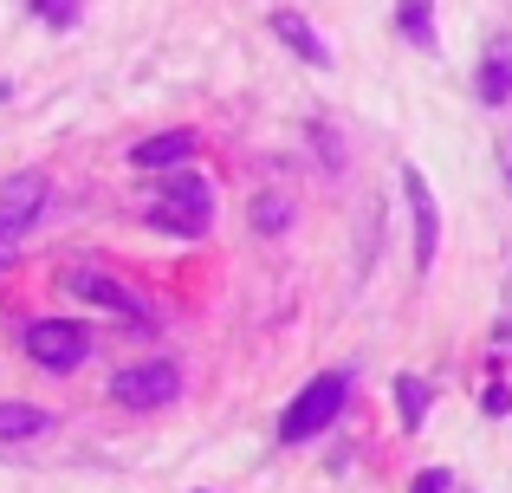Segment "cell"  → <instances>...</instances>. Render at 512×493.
<instances>
[{"label": "cell", "mask_w": 512, "mask_h": 493, "mask_svg": "<svg viewBox=\"0 0 512 493\" xmlns=\"http://www.w3.org/2000/svg\"><path fill=\"white\" fill-rule=\"evenodd\" d=\"M208 221H214V182L195 176L188 163L182 169H163V195H156V208H150V228L182 234V241H201Z\"/></svg>", "instance_id": "obj_1"}, {"label": "cell", "mask_w": 512, "mask_h": 493, "mask_svg": "<svg viewBox=\"0 0 512 493\" xmlns=\"http://www.w3.org/2000/svg\"><path fill=\"white\" fill-rule=\"evenodd\" d=\"M344 396H350V377H344V370L312 377L299 396H292V409L279 416V442H312V435H325L331 422L344 416Z\"/></svg>", "instance_id": "obj_2"}, {"label": "cell", "mask_w": 512, "mask_h": 493, "mask_svg": "<svg viewBox=\"0 0 512 493\" xmlns=\"http://www.w3.org/2000/svg\"><path fill=\"white\" fill-rule=\"evenodd\" d=\"M26 357H33L39 370H78L91 357V331L78 325V318H39V325H26Z\"/></svg>", "instance_id": "obj_3"}, {"label": "cell", "mask_w": 512, "mask_h": 493, "mask_svg": "<svg viewBox=\"0 0 512 493\" xmlns=\"http://www.w3.org/2000/svg\"><path fill=\"white\" fill-rule=\"evenodd\" d=\"M182 396V370L163 364V357H150V364H130V370H117L111 377V403H124V409H163Z\"/></svg>", "instance_id": "obj_4"}, {"label": "cell", "mask_w": 512, "mask_h": 493, "mask_svg": "<svg viewBox=\"0 0 512 493\" xmlns=\"http://www.w3.org/2000/svg\"><path fill=\"white\" fill-rule=\"evenodd\" d=\"M46 202H52L46 176H39V169H13V176L0 182V241H20V234L46 215Z\"/></svg>", "instance_id": "obj_5"}, {"label": "cell", "mask_w": 512, "mask_h": 493, "mask_svg": "<svg viewBox=\"0 0 512 493\" xmlns=\"http://www.w3.org/2000/svg\"><path fill=\"white\" fill-rule=\"evenodd\" d=\"M65 292L104 305V312H124L130 325H150V299H137V292H130L117 273H104V266H72V273H65Z\"/></svg>", "instance_id": "obj_6"}, {"label": "cell", "mask_w": 512, "mask_h": 493, "mask_svg": "<svg viewBox=\"0 0 512 493\" xmlns=\"http://www.w3.org/2000/svg\"><path fill=\"white\" fill-rule=\"evenodd\" d=\"M402 195H409V215H415V273H428V266H435V247H441L435 189L422 182V169H402Z\"/></svg>", "instance_id": "obj_7"}, {"label": "cell", "mask_w": 512, "mask_h": 493, "mask_svg": "<svg viewBox=\"0 0 512 493\" xmlns=\"http://www.w3.org/2000/svg\"><path fill=\"white\" fill-rule=\"evenodd\" d=\"M188 156H195V137H188V130H163V137H143L137 150H130V163L137 169H182Z\"/></svg>", "instance_id": "obj_8"}, {"label": "cell", "mask_w": 512, "mask_h": 493, "mask_svg": "<svg viewBox=\"0 0 512 493\" xmlns=\"http://www.w3.org/2000/svg\"><path fill=\"white\" fill-rule=\"evenodd\" d=\"M480 104H512V46H493L480 59V78H474Z\"/></svg>", "instance_id": "obj_9"}, {"label": "cell", "mask_w": 512, "mask_h": 493, "mask_svg": "<svg viewBox=\"0 0 512 493\" xmlns=\"http://www.w3.org/2000/svg\"><path fill=\"white\" fill-rule=\"evenodd\" d=\"M52 429V409L39 403H0V442H33Z\"/></svg>", "instance_id": "obj_10"}, {"label": "cell", "mask_w": 512, "mask_h": 493, "mask_svg": "<svg viewBox=\"0 0 512 493\" xmlns=\"http://www.w3.org/2000/svg\"><path fill=\"white\" fill-rule=\"evenodd\" d=\"M273 33H279V39H286V46H292V52H299V59H305V65H331V52H325V39H318V33H312V26H305V20H299V13H273Z\"/></svg>", "instance_id": "obj_11"}, {"label": "cell", "mask_w": 512, "mask_h": 493, "mask_svg": "<svg viewBox=\"0 0 512 493\" xmlns=\"http://www.w3.org/2000/svg\"><path fill=\"white\" fill-rule=\"evenodd\" d=\"M396 26H402V39H409V46L435 52V0H402V7H396Z\"/></svg>", "instance_id": "obj_12"}, {"label": "cell", "mask_w": 512, "mask_h": 493, "mask_svg": "<svg viewBox=\"0 0 512 493\" xmlns=\"http://www.w3.org/2000/svg\"><path fill=\"white\" fill-rule=\"evenodd\" d=\"M247 221H253V234H286L292 228V202L286 195H253Z\"/></svg>", "instance_id": "obj_13"}, {"label": "cell", "mask_w": 512, "mask_h": 493, "mask_svg": "<svg viewBox=\"0 0 512 493\" xmlns=\"http://www.w3.org/2000/svg\"><path fill=\"white\" fill-rule=\"evenodd\" d=\"M396 409H402V429H422V416H428V383L422 377H396Z\"/></svg>", "instance_id": "obj_14"}, {"label": "cell", "mask_w": 512, "mask_h": 493, "mask_svg": "<svg viewBox=\"0 0 512 493\" xmlns=\"http://www.w3.org/2000/svg\"><path fill=\"white\" fill-rule=\"evenodd\" d=\"M39 7V20H52V26H78V0H33Z\"/></svg>", "instance_id": "obj_15"}, {"label": "cell", "mask_w": 512, "mask_h": 493, "mask_svg": "<svg viewBox=\"0 0 512 493\" xmlns=\"http://www.w3.org/2000/svg\"><path fill=\"white\" fill-rule=\"evenodd\" d=\"M448 487H454V474H448V468H428V474H415V487H409V493H448Z\"/></svg>", "instance_id": "obj_16"}, {"label": "cell", "mask_w": 512, "mask_h": 493, "mask_svg": "<svg viewBox=\"0 0 512 493\" xmlns=\"http://www.w3.org/2000/svg\"><path fill=\"white\" fill-rule=\"evenodd\" d=\"M480 409H487V416H512V390H506V383H493V390L480 396Z\"/></svg>", "instance_id": "obj_17"}, {"label": "cell", "mask_w": 512, "mask_h": 493, "mask_svg": "<svg viewBox=\"0 0 512 493\" xmlns=\"http://www.w3.org/2000/svg\"><path fill=\"white\" fill-rule=\"evenodd\" d=\"M506 182H512V156H506Z\"/></svg>", "instance_id": "obj_18"}]
</instances>
